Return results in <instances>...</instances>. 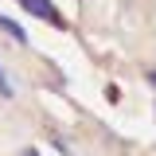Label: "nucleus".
Wrapping results in <instances>:
<instances>
[{"label":"nucleus","mask_w":156,"mask_h":156,"mask_svg":"<svg viewBox=\"0 0 156 156\" xmlns=\"http://www.w3.org/2000/svg\"><path fill=\"white\" fill-rule=\"evenodd\" d=\"M23 12H31L35 20H43V23H55V27H62L66 31V16L55 8V0H16Z\"/></svg>","instance_id":"1"},{"label":"nucleus","mask_w":156,"mask_h":156,"mask_svg":"<svg viewBox=\"0 0 156 156\" xmlns=\"http://www.w3.org/2000/svg\"><path fill=\"white\" fill-rule=\"evenodd\" d=\"M12 82H8V78H4V70H0V101H12Z\"/></svg>","instance_id":"3"},{"label":"nucleus","mask_w":156,"mask_h":156,"mask_svg":"<svg viewBox=\"0 0 156 156\" xmlns=\"http://www.w3.org/2000/svg\"><path fill=\"white\" fill-rule=\"evenodd\" d=\"M144 78H148V82H152V86H156V70H148V74H144Z\"/></svg>","instance_id":"5"},{"label":"nucleus","mask_w":156,"mask_h":156,"mask_svg":"<svg viewBox=\"0 0 156 156\" xmlns=\"http://www.w3.org/2000/svg\"><path fill=\"white\" fill-rule=\"evenodd\" d=\"M0 31H8L16 43H27V35L20 31V23H16V20H8V16H0Z\"/></svg>","instance_id":"2"},{"label":"nucleus","mask_w":156,"mask_h":156,"mask_svg":"<svg viewBox=\"0 0 156 156\" xmlns=\"http://www.w3.org/2000/svg\"><path fill=\"white\" fill-rule=\"evenodd\" d=\"M16 156H39V152H35V148H20Z\"/></svg>","instance_id":"4"}]
</instances>
